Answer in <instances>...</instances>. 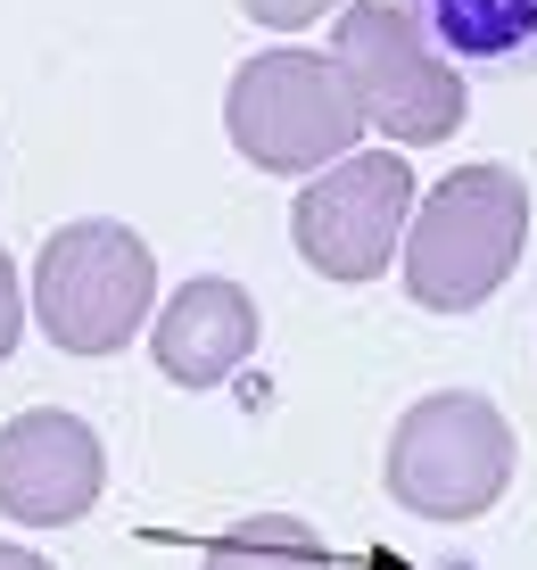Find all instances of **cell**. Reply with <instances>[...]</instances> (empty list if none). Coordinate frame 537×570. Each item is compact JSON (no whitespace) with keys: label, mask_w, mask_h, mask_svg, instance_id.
Masks as SVG:
<instances>
[{"label":"cell","mask_w":537,"mask_h":570,"mask_svg":"<svg viewBox=\"0 0 537 570\" xmlns=\"http://www.w3.org/2000/svg\"><path fill=\"white\" fill-rule=\"evenodd\" d=\"M521 248H529V183L512 166H455L439 190L413 199L397 273L422 314H471L512 282Z\"/></svg>","instance_id":"obj_1"},{"label":"cell","mask_w":537,"mask_h":570,"mask_svg":"<svg viewBox=\"0 0 537 570\" xmlns=\"http://www.w3.org/2000/svg\"><path fill=\"white\" fill-rule=\"evenodd\" d=\"M26 306L58 356H125L157 314V257L133 224H108V215L58 224L33 257Z\"/></svg>","instance_id":"obj_2"},{"label":"cell","mask_w":537,"mask_h":570,"mask_svg":"<svg viewBox=\"0 0 537 570\" xmlns=\"http://www.w3.org/2000/svg\"><path fill=\"white\" fill-rule=\"evenodd\" d=\"M331 67L355 91V108H364V132H381V149H439L471 116L455 58L397 0H355L331 26Z\"/></svg>","instance_id":"obj_3"},{"label":"cell","mask_w":537,"mask_h":570,"mask_svg":"<svg viewBox=\"0 0 537 570\" xmlns=\"http://www.w3.org/2000/svg\"><path fill=\"white\" fill-rule=\"evenodd\" d=\"M224 132L256 174H323L364 149V108L340 83L331 50H256L224 91Z\"/></svg>","instance_id":"obj_4"},{"label":"cell","mask_w":537,"mask_h":570,"mask_svg":"<svg viewBox=\"0 0 537 570\" xmlns=\"http://www.w3.org/2000/svg\"><path fill=\"white\" fill-rule=\"evenodd\" d=\"M512 463H521V446H512V422L496 414L480 389H439V397L406 405V422L389 430V497L406 504L413 521H480L505 504L512 488Z\"/></svg>","instance_id":"obj_5"},{"label":"cell","mask_w":537,"mask_h":570,"mask_svg":"<svg viewBox=\"0 0 537 570\" xmlns=\"http://www.w3.org/2000/svg\"><path fill=\"white\" fill-rule=\"evenodd\" d=\"M413 166L397 149H355L340 166H323L306 190H297L290 207V240L306 273H323V282L340 289H364L381 282L389 257L406 248V224H413Z\"/></svg>","instance_id":"obj_6"},{"label":"cell","mask_w":537,"mask_h":570,"mask_svg":"<svg viewBox=\"0 0 537 570\" xmlns=\"http://www.w3.org/2000/svg\"><path fill=\"white\" fill-rule=\"evenodd\" d=\"M108 488V446L84 414L67 405H33V414L0 422V513L17 529H67L84 521Z\"/></svg>","instance_id":"obj_7"},{"label":"cell","mask_w":537,"mask_h":570,"mask_svg":"<svg viewBox=\"0 0 537 570\" xmlns=\"http://www.w3.org/2000/svg\"><path fill=\"white\" fill-rule=\"evenodd\" d=\"M256 340H265V314L224 273H198L149 314V356L174 389H224L256 356Z\"/></svg>","instance_id":"obj_8"},{"label":"cell","mask_w":537,"mask_h":570,"mask_svg":"<svg viewBox=\"0 0 537 570\" xmlns=\"http://www.w3.org/2000/svg\"><path fill=\"white\" fill-rule=\"evenodd\" d=\"M430 42L463 58H521L537 67V0H397Z\"/></svg>","instance_id":"obj_9"},{"label":"cell","mask_w":537,"mask_h":570,"mask_svg":"<svg viewBox=\"0 0 537 570\" xmlns=\"http://www.w3.org/2000/svg\"><path fill=\"white\" fill-rule=\"evenodd\" d=\"M198 570H331V546L297 513H248L207 546Z\"/></svg>","instance_id":"obj_10"},{"label":"cell","mask_w":537,"mask_h":570,"mask_svg":"<svg viewBox=\"0 0 537 570\" xmlns=\"http://www.w3.org/2000/svg\"><path fill=\"white\" fill-rule=\"evenodd\" d=\"M17 340H26V273H17L9 248H0V364L17 356Z\"/></svg>","instance_id":"obj_11"},{"label":"cell","mask_w":537,"mask_h":570,"mask_svg":"<svg viewBox=\"0 0 537 570\" xmlns=\"http://www.w3.org/2000/svg\"><path fill=\"white\" fill-rule=\"evenodd\" d=\"M241 9L256 17V26L290 33V26H314V17H323V9H340V0H241Z\"/></svg>","instance_id":"obj_12"},{"label":"cell","mask_w":537,"mask_h":570,"mask_svg":"<svg viewBox=\"0 0 537 570\" xmlns=\"http://www.w3.org/2000/svg\"><path fill=\"white\" fill-rule=\"evenodd\" d=\"M0 570H58V562L33 554V546H0Z\"/></svg>","instance_id":"obj_13"}]
</instances>
